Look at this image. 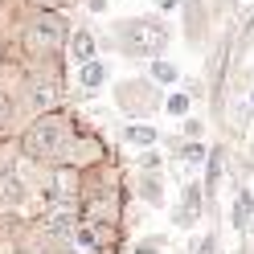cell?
I'll return each mask as SVG.
<instances>
[{
  "label": "cell",
  "mask_w": 254,
  "mask_h": 254,
  "mask_svg": "<svg viewBox=\"0 0 254 254\" xmlns=\"http://www.w3.org/2000/svg\"><path fill=\"white\" fill-rule=\"evenodd\" d=\"M70 139H74V123L66 115H45L25 131V152L37 160H58L70 148Z\"/></svg>",
  "instance_id": "1"
},
{
  "label": "cell",
  "mask_w": 254,
  "mask_h": 254,
  "mask_svg": "<svg viewBox=\"0 0 254 254\" xmlns=\"http://www.w3.org/2000/svg\"><path fill=\"white\" fill-rule=\"evenodd\" d=\"M127 41H131V54H144V58H156L168 45V29L160 25V21H152V17H144V21H135L131 29H127Z\"/></svg>",
  "instance_id": "2"
},
{
  "label": "cell",
  "mask_w": 254,
  "mask_h": 254,
  "mask_svg": "<svg viewBox=\"0 0 254 254\" xmlns=\"http://www.w3.org/2000/svg\"><path fill=\"white\" fill-rule=\"evenodd\" d=\"M62 21L54 17V12H41V17L29 25V33H25V41H29V50L33 54H54V50H62Z\"/></svg>",
  "instance_id": "3"
},
{
  "label": "cell",
  "mask_w": 254,
  "mask_h": 254,
  "mask_svg": "<svg viewBox=\"0 0 254 254\" xmlns=\"http://www.w3.org/2000/svg\"><path fill=\"white\" fill-rule=\"evenodd\" d=\"M107 230L99 226V221H78V226L70 230V242H74V250H103L107 246Z\"/></svg>",
  "instance_id": "4"
},
{
  "label": "cell",
  "mask_w": 254,
  "mask_h": 254,
  "mask_svg": "<svg viewBox=\"0 0 254 254\" xmlns=\"http://www.w3.org/2000/svg\"><path fill=\"white\" fill-rule=\"evenodd\" d=\"M78 221H82V217H78V209H74L70 201H54V209L45 213V226L58 230V234H66V238H70V230L78 226Z\"/></svg>",
  "instance_id": "5"
},
{
  "label": "cell",
  "mask_w": 254,
  "mask_h": 254,
  "mask_svg": "<svg viewBox=\"0 0 254 254\" xmlns=\"http://www.w3.org/2000/svg\"><path fill=\"white\" fill-rule=\"evenodd\" d=\"M70 58L82 62V66H86V62H94V37L86 33V29H78V33L70 37Z\"/></svg>",
  "instance_id": "6"
},
{
  "label": "cell",
  "mask_w": 254,
  "mask_h": 254,
  "mask_svg": "<svg viewBox=\"0 0 254 254\" xmlns=\"http://www.w3.org/2000/svg\"><path fill=\"white\" fill-rule=\"evenodd\" d=\"M74 189H78V177H74V172H66V168L54 172V201H70Z\"/></svg>",
  "instance_id": "7"
},
{
  "label": "cell",
  "mask_w": 254,
  "mask_h": 254,
  "mask_svg": "<svg viewBox=\"0 0 254 254\" xmlns=\"http://www.w3.org/2000/svg\"><path fill=\"white\" fill-rule=\"evenodd\" d=\"M107 82V66L103 62H86V70H82V90H99Z\"/></svg>",
  "instance_id": "8"
},
{
  "label": "cell",
  "mask_w": 254,
  "mask_h": 254,
  "mask_svg": "<svg viewBox=\"0 0 254 254\" xmlns=\"http://www.w3.org/2000/svg\"><path fill=\"white\" fill-rule=\"evenodd\" d=\"M123 139H127V144H131V148H148V144H156V131H152V127H127V131H123Z\"/></svg>",
  "instance_id": "9"
},
{
  "label": "cell",
  "mask_w": 254,
  "mask_h": 254,
  "mask_svg": "<svg viewBox=\"0 0 254 254\" xmlns=\"http://www.w3.org/2000/svg\"><path fill=\"white\" fill-rule=\"evenodd\" d=\"M152 74H156V82H177V66L172 62H156Z\"/></svg>",
  "instance_id": "10"
},
{
  "label": "cell",
  "mask_w": 254,
  "mask_h": 254,
  "mask_svg": "<svg viewBox=\"0 0 254 254\" xmlns=\"http://www.w3.org/2000/svg\"><path fill=\"white\" fill-rule=\"evenodd\" d=\"M181 156H185V164H201V160H205V148H201V144H185Z\"/></svg>",
  "instance_id": "11"
},
{
  "label": "cell",
  "mask_w": 254,
  "mask_h": 254,
  "mask_svg": "<svg viewBox=\"0 0 254 254\" xmlns=\"http://www.w3.org/2000/svg\"><path fill=\"white\" fill-rule=\"evenodd\" d=\"M189 111V94H172L168 99V115H185Z\"/></svg>",
  "instance_id": "12"
},
{
  "label": "cell",
  "mask_w": 254,
  "mask_h": 254,
  "mask_svg": "<svg viewBox=\"0 0 254 254\" xmlns=\"http://www.w3.org/2000/svg\"><path fill=\"white\" fill-rule=\"evenodd\" d=\"M160 246H164V242H160V238H148V242H144V246H139L135 254H156V250H160Z\"/></svg>",
  "instance_id": "13"
},
{
  "label": "cell",
  "mask_w": 254,
  "mask_h": 254,
  "mask_svg": "<svg viewBox=\"0 0 254 254\" xmlns=\"http://www.w3.org/2000/svg\"><path fill=\"white\" fill-rule=\"evenodd\" d=\"M193 254H213V238H201V242H197V250Z\"/></svg>",
  "instance_id": "14"
},
{
  "label": "cell",
  "mask_w": 254,
  "mask_h": 254,
  "mask_svg": "<svg viewBox=\"0 0 254 254\" xmlns=\"http://www.w3.org/2000/svg\"><path fill=\"white\" fill-rule=\"evenodd\" d=\"M4 115H8V99L0 94V123H4Z\"/></svg>",
  "instance_id": "15"
},
{
  "label": "cell",
  "mask_w": 254,
  "mask_h": 254,
  "mask_svg": "<svg viewBox=\"0 0 254 254\" xmlns=\"http://www.w3.org/2000/svg\"><path fill=\"white\" fill-rule=\"evenodd\" d=\"M70 254H107V250H74V246H70Z\"/></svg>",
  "instance_id": "16"
},
{
  "label": "cell",
  "mask_w": 254,
  "mask_h": 254,
  "mask_svg": "<svg viewBox=\"0 0 254 254\" xmlns=\"http://www.w3.org/2000/svg\"><path fill=\"white\" fill-rule=\"evenodd\" d=\"M160 4H164V8H177V4H181V0H160Z\"/></svg>",
  "instance_id": "17"
}]
</instances>
